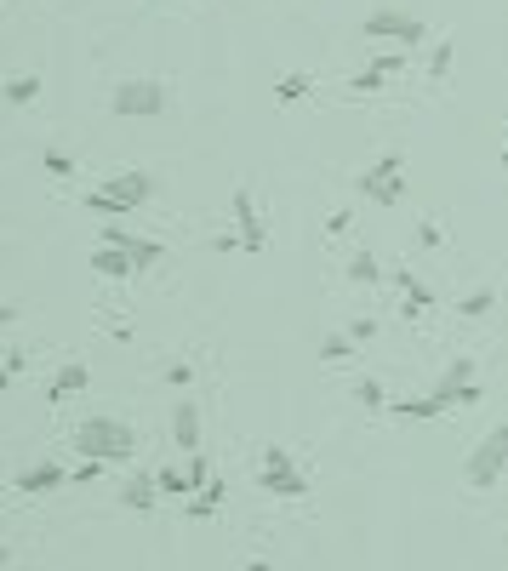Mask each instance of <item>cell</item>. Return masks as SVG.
<instances>
[{
    "instance_id": "cell-29",
    "label": "cell",
    "mask_w": 508,
    "mask_h": 571,
    "mask_svg": "<svg viewBox=\"0 0 508 571\" xmlns=\"http://www.w3.org/2000/svg\"><path fill=\"white\" fill-rule=\"evenodd\" d=\"M46 172H52V178H75V155H63V149L52 155V149H46Z\"/></svg>"
},
{
    "instance_id": "cell-7",
    "label": "cell",
    "mask_w": 508,
    "mask_h": 571,
    "mask_svg": "<svg viewBox=\"0 0 508 571\" xmlns=\"http://www.w3.org/2000/svg\"><path fill=\"white\" fill-rule=\"evenodd\" d=\"M235 229H240V251H263V211L251 200V189L235 195Z\"/></svg>"
},
{
    "instance_id": "cell-28",
    "label": "cell",
    "mask_w": 508,
    "mask_h": 571,
    "mask_svg": "<svg viewBox=\"0 0 508 571\" xmlns=\"http://www.w3.org/2000/svg\"><path fill=\"white\" fill-rule=\"evenodd\" d=\"M166 383H172V389H188V383H195V366H188V361H172V366H166Z\"/></svg>"
},
{
    "instance_id": "cell-22",
    "label": "cell",
    "mask_w": 508,
    "mask_h": 571,
    "mask_svg": "<svg viewBox=\"0 0 508 571\" xmlns=\"http://www.w3.org/2000/svg\"><path fill=\"white\" fill-rule=\"evenodd\" d=\"M354 400H360V406H366V412H389V389L377 383V377H366V383L354 389Z\"/></svg>"
},
{
    "instance_id": "cell-33",
    "label": "cell",
    "mask_w": 508,
    "mask_h": 571,
    "mask_svg": "<svg viewBox=\"0 0 508 571\" xmlns=\"http://www.w3.org/2000/svg\"><path fill=\"white\" fill-rule=\"evenodd\" d=\"M12 377H17V372H12L6 361H0V389H6V383H12Z\"/></svg>"
},
{
    "instance_id": "cell-8",
    "label": "cell",
    "mask_w": 508,
    "mask_h": 571,
    "mask_svg": "<svg viewBox=\"0 0 508 571\" xmlns=\"http://www.w3.org/2000/svg\"><path fill=\"white\" fill-rule=\"evenodd\" d=\"M57 485H69V474H63L57 463H29V469L12 480V492H24V497H46V492H57Z\"/></svg>"
},
{
    "instance_id": "cell-24",
    "label": "cell",
    "mask_w": 508,
    "mask_h": 571,
    "mask_svg": "<svg viewBox=\"0 0 508 571\" xmlns=\"http://www.w3.org/2000/svg\"><path fill=\"white\" fill-rule=\"evenodd\" d=\"M155 485H160L166 497H188V492H195V485H188V474H183V469H155Z\"/></svg>"
},
{
    "instance_id": "cell-30",
    "label": "cell",
    "mask_w": 508,
    "mask_h": 571,
    "mask_svg": "<svg viewBox=\"0 0 508 571\" xmlns=\"http://www.w3.org/2000/svg\"><path fill=\"white\" fill-rule=\"evenodd\" d=\"M446 69H452V40H440V46H434V57H429V75L440 80Z\"/></svg>"
},
{
    "instance_id": "cell-31",
    "label": "cell",
    "mask_w": 508,
    "mask_h": 571,
    "mask_svg": "<svg viewBox=\"0 0 508 571\" xmlns=\"http://www.w3.org/2000/svg\"><path fill=\"white\" fill-rule=\"evenodd\" d=\"M349 337H354V343H371V337H377V321H371V314H360V321H349Z\"/></svg>"
},
{
    "instance_id": "cell-21",
    "label": "cell",
    "mask_w": 508,
    "mask_h": 571,
    "mask_svg": "<svg viewBox=\"0 0 508 571\" xmlns=\"http://www.w3.org/2000/svg\"><path fill=\"white\" fill-rule=\"evenodd\" d=\"M349 280H354V286H377V280H383V269H377L371 251H360V258L349 263Z\"/></svg>"
},
{
    "instance_id": "cell-3",
    "label": "cell",
    "mask_w": 508,
    "mask_h": 571,
    "mask_svg": "<svg viewBox=\"0 0 508 571\" xmlns=\"http://www.w3.org/2000/svg\"><path fill=\"white\" fill-rule=\"evenodd\" d=\"M258 485H263L269 497H309V480L298 474V463H291L286 446H263V474H258Z\"/></svg>"
},
{
    "instance_id": "cell-23",
    "label": "cell",
    "mask_w": 508,
    "mask_h": 571,
    "mask_svg": "<svg viewBox=\"0 0 508 571\" xmlns=\"http://www.w3.org/2000/svg\"><path fill=\"white\" fill-rule=\"evenodd\" d=\"M86 206H92V211H103V218H126V211H132L120 195H109V189H92V195H86Z\"/></svg>"
},
{
    "instance_id": "cell-26",
    "label": "cell",
    "mask_w": 508,
    "mask_h": 571,
    "mask_svg": "<svg viewBox=\"0 0 508 571\" xmlns=\"http://www.w3.org/2000/svg\"><path fill=\"white\" fill-rule=\"evenodd\" d=\"M354 349H360V343H354L349 331H337V337H326V343H320V354H326V361H349Z\"/></svg>"
},
{
    "instance_id": "cell-25",
    "label": "cell",
    "mask_w": 508,
    "mask_h": 571,
    "mask_svg": "<svg viewBox=\"0 0 508 571\" xmlns=\"http://www.w3.org/2000/svg\"><path fill=\"white\" fill-rule=\"evenodd\" d=\"M492 309H497V291L492 286H480V291L462 298V314H469V321H480V314H492Z\"/></svg>"
},
{
    "instance_id": "cell-1",
    "label": "cell",
    "mask_w": 508,
    "mask_h": 571,
    "mask_svg": "<svg viewBox=\"0 0 508 571\" xmlns=\"http://www.w3.org/2000/svg\"><path fill=\"white\" fill-rule=\"evenodd\" d=\"M75 452L103 457V463H126L137 452V434H132V423H120V417H86L75 429Z\"/></svg>"
},
{
    "instance_id": "cell-17",
    "label": "cell",
    "mask_w": 508,
    "mask_h": 571,
    "mask_svg": "<svg viewBox=\"0 0 508 571\" xmlns=\"http://www.w3.org/2000/svg\"><path fill=\"white\" fill-rule=\"evenodd\" d=\"M394 69H406V57H377L371 69H360V75L349 80V87H354V92H377V87H383V75H394Z\"/></svg>"
},
{
    "instance_id": "cell-12",
    "label": "cell",
    "mask_w": 508,
    "mask_h": 571,
    "mask_svg": "<svg viewBox=\"0 0 508 571\" xmlns=\"http://www.w3.org/2000/svg\"><path fill=\"white\" fill-rule=\"evenodd\" d=\"M92 269H97V274H109V280H126V274H132L137 263H132V251H126V246L109 240V246H97V251H92Z\"/></svg>"
},
{
    "instance_id": "cell-19",
    "label": "cell",
    "mask_w": 508,
    "mask_h": 571,
    "mask_svg": "<svg viewBox=\"0 0 508 571\" xmlns=\"http://www.w3.org/2000/svg\"><path fill=\"white\" fill-rule=\"evenodd\" d=\"M314 92V75H286L280 87H274V103H298V97H309Z\"/></svg>"
},
{
    "instance_id": "cell-9",
    "label": "cell",
    "mask_w": 508,
    "mask_h": 571,
    "mask_svg": "<svg viewBox=\"0 0 508 571\" xmlns=\"http://www.w3.org/2000/svg\"><path fill=\"white\" fill-rule=\"evenodd\" d=\"M172 440L183 452H200V406L195 400H178L172 406Z\"/></svg>"
},
{
    "instance_id": "cell-16",
    "label": "cell",
    "mask_w": 508,
    "mask_h": 571,
    "mask_svg": "<svg viewBox=\"0 0 508 571\" xmlns=\"http://www.w3.org/2000/svg\"><path fill=\"white\" fill-rule=\"evenodd\" d=\"M109 240L132 251V263H137V269H149V263L166 258V246H160V240H137V235H126V229H109Z\"/></svg>"
},
{
    "instance_id": "cell-15",
    "label": "cell",
    "mask_w": 508,
    "mask_h": 571,
    "mask_svg": "<svg viewBox=\"0 0 508 571\" xmlns=\"http://www.w3.org/2000/svg\"><path fill=\"white\" fill-rule=\"evenodd\" d=\"M86 389H92V366H80V361H69L52 377V400H69V394H86Z\"/></svg>"
},
{
    "instance_id": "cell-13",
    "label": "cell",
    "mask_w": 508,
    "mask_h": 571,
    "mask_svg": "<svg viewBox=\"0 0 508 571\" xmlns=\"http://www.w3.org/2000/svg\"><path fill=\"white\" fill-rule=\"evenodd\" d=\"M389 412H394V417H406V423H429V417H446V400H440V394H422V400H389Z\"/></svg>"
},
{
    "instance_id": "cell-10",
    "label": "cell",
    "mask_w": 508,
    "mask_h": 571,
    "mask_svg": "<svg viewBox=\"0 0 508 571\" xmlns=\"http://www.w3.org/2000/svg\"><path fill=\"white\" fill-rule=\"evenodd\" d=\"M103 189H109V195H120V200H126V206H132V211H137L143 200H149V195H155V183H149V178H143V172H115V178H109V183H103Z\"/></svg>"
},
{
    "instance_id": "cell-6",
    "label": "cell",
    "mask_w": 508,
    "mask_h": 571,
    "mask_svg": "<svg viewBox=\"0 0 508 571\" xmlns=\"http://www.w3.org/2000/svg\"><path fill=\"white\" fill-rule=\"evenodd\" d=\"M360 195H371L377 206H394L406 195V178H400V155H383L371 172H360Z\"/></svg>"
},
{
    "instance_id": "cell-11",
    "label": "cell",
    "mask_w": 508,
    "mask_h": 571,
    "mask_svg": "<svg viewBox=\"0 0 508 571\" xmlns=\"http://www.w3.org/2000/svg\"><path fill=\"white\" fill-rule=\"evenodd\" d=\"M160 503V485L155 474H137V480H126V492H120V509H132V515H149Z\"/></svg>"
},
{
    "instance_id": "cell-18",
    "label": "cell",
    "mask_w": 508,
    "mask_h": 571,
    "mask_svg": "<svg viewBox=\"0 0 508 571\" xmlns=\"http://www.w3.org/2000/svg\"><path fill=\"white\" fill-rule=\"evenodd\" d=\"M400 286H406V309H400V314H406V321H417V314L434 303V291L417 286V274H406V269H400Z\"/></svg>"
},
{
    "instance_id": "cell-27",
    "label": "cell",
    "mask_w": 508,
    "mask_h": 571,
    "mask_svg": "<svg viewBox=\"0 0 508 571\" xmlns=\"http://www.w3.org/2000/svg\"><path fill=\"white\" fill-rule=\"evenodd\" d=\"M183 474H188V485L200 492V485L211 480V463H206V452H188V469H183Z\"/></svg>"
},
{
    "instance_id": "cell-20",
    "label": "cell",
    "mask_w": 508,
    "mask_h": 571,
    "mask_svg": "<svg viewBox=\"0 0 508 571\" xmlns=\"http://www.w3.org/2000/svg\"><path fill=\"white\" fill-rule=\"evenodd\" d=\"M40 97V75H17V80H6V103H17V109H24V103H35Z\"/></svg>"
},
{
    "instance_id": "cell-5",
    "label": "cell",
    "mask_w": 508,
    "mask_h": 571,
    "mask_svg": "<svg viewBox=\"0 0 508 571\" xmlns=\"http://www.w3.org/2000/svg\"><path fill=\"white\" fill-rule=\"evenodd\" d=\"M366 35H389V40H400V46H422V40H429V24H422V17H411V12L383 6V12L366 17Z\"/></svg>"
},
{
    "instance_id": "cell-32",
    "label": "cell",
    "mask_w": 508,
    "mask_h": 571,
    "mask_svg": "<svg viewBox=\"0 0 508 571\" xmlns=\"http://www.w3.org/2000/svg\"><path fill=\"white\" fill-rule=\"evenodd\" d=\"M97 474H103V457H86V463H80V469H75L69 480H75V485H92Z\"/></svg>"
},
{
    "instance_id": "cell-4",
    "label": "cell",
    "mask_w": 508,
    "mask_h": 571,
    "mask_svg": "<svg viewBox=\"0 0 508 571\" xmlns=\"http://www.w3.org/2000/svg\"><path fill=\"white\" fill-rule=\"evenodd\" d=\"M109 109L126 115V120H149V115L166 109V87H160V80H120L115 97H109Z\"/></svg>"
},
{
    "instance_id": "cell-2",
    "label": "cell",
    "mask_w": 508,
    "mask_h": 571,
    "mask_svg": "<svg viewBox=\"0 0 508 571\" xmlns=\"http://www.w3.org/2000/svg\"><path fill=\"white\" fill-rule=\"evenodd\" d=\"M503 469H508V423H497V429L469 452V463H462V485H469V492H492V485L503 480Z\"/></svg>"
},
{
    "instance_id": "cell-14",
    "label": "cell",
    "mask_w": 508,
    "mask_h": 571,
    "mask_svg": "<svg viewBox=\"0 0 508 571\" xmlns=\"http://www.w3.org/2000/svg\"><path fill=\"white\" fill-rule=\"evenodd\" d=\"M223 497H229V485H223V480H206L195 497H183V503H188V520H211V515L223 509Z\"/></svg>"
}]
</instances>
